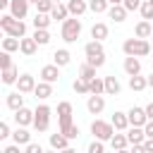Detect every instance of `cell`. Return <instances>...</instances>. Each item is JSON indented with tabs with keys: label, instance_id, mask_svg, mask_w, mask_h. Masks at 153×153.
I'll return each instance as SVG.
<instances>
[{
	"label": "cell",
	"instance_id": "cell-30",
	"mask_svg": "<svg viewBox=\"0 0 153 153\" xmlns=\"http://www.w3.org/2000/svg\"><path fill=\"white\" fill-rule=\"evenodd\" d=\"M129 88H131V91H146V88H148V79L141 76V74L129 76Z\"/></svg>",
	"mask_w": 153,
	"mask_h": 153
},
{
	"label": "cell",
	"instance_id": "cell-8",
	"mask_svg": "<svg viewBox=\"0 0 153 153\" xmlns=\"http://www.w3.org/2000/svg\"><path fill=\"white\" fill-rule=\"evenodd\" d=\"M14 86H17V91H19V93H24V96H26V93H33V91H36V76H33V74H29V72H24Z\"/></svg>",
	"mask_w": 153,
	"mask_h": 153
},
{
	"label": "cell",
	"instance_id": "cell-45",
	"mask_svg": "<svg viewBox=\"0 0 153 153\" xmlns=\"http://www.w3.org/2000/svg\"><path fill=\"white\" fill-rule=\"evenodd\" d=\"M141 2H143V0H124L122 5L127 7V12H134V10H139V7H141Z\"/></svg>",
	"mask_w": 153,
	"mask_h": 153
},
{
	"label": "cell",
	"instance_id": "cell-10",
	"mask_svg": "<svg viewBox=\"0 0 153 153\" xmlns=\"http://www.w3.org/2000/svg\"><path fill=\"white\" fill-rule=\"evenodd\" d=\"M33 117H36V112L29 110L26 105H24L22 110L14 112V122H17V127H33Z\"/></svg>",
	"mask_w": 153,
	"mask_h": 153
},
{
	"label": "cell",
	"instance_id": "cell-23",
	"mask_svg": "<svg viewBox=\"0 0 153 153\" xmlns=\"http://www.w3.org/2000/svg\"><path fill=\"white\" fill-rule=\"evenodd\" d=\"M33 96H36V100H48V98L53 96V84H48V81H38Z\"/></svg>",
	"mask_w": 153,
	"mask_h": 153
},
{
	"label": "cell",
	"instance_id": "cell-36",
	"mask_svg": "<svg viewBox=\"0 0 153 153\" xmlns=\"http://www.w3.org/2000/svg\"><path fill=\"white\" fill-rule=\"evenodd\" d=\"M38 45H48L50 43V33H48V29H33V36H31Z\"/></svg>",
	"mask_w": 153,
	"mask_h": 153
},
{
	"label": "cell",
	"instance_id": "cell-43",
	"mask_svg": "<svg viewBox=\"0 0 153 153\" xmlns=\"http://www.w3.org/2000/svg\"><path fill=\"white\" fill-rule=\"evenodd\" d=\"M24 153H45V148H43L41 143H36V141H31L29 146H24Z\"/></svg>",
	"mask_w": 153,
	"mask_h": 153
},
{
	"label": "cell",
	"instance_id": "cell-24",
	"mask_svg": "<svg viewBox=\"0 0 153 153\" xmlns=\"http://www.w3.org/2000/svg\"><path fill=\"white\" fill-rule=\"evenodd\" d=\"M7 108H10L12 112L22 110V108H24V93H19V91H12V93H7Z\"/></svg>",
	"mask_w": 153,
	"mask_h": 153
},
{
	"label": "cell",
	"instance_id": "cell-12",
	"mask_svg": "<svg viewBox=\"0 0 153 153\" xmlns=\"http://www.w3.org/2000/svg\"><path fill=\"white\" fill-rule=\"evenodd\" d=\"M124 134H127V139H129V146H143V141H146L143 127H129Z\"/></svg>",
	"mask_w": 153,
	"mask_h": 153
},
{
	"label": "cell",
	"instance_id": "cell-46",
	"mask_svg": "<svg viewBox=\"0 0 153 153\" xmlns=\"http://www.w3.org/2000/svg\"><path fill=\"white\" fill-rule=\"evenodd\" d=\"M10 136H12L10 124H7V122H0V139H10Z\"/></svg>",
	"mask_w": 153,
	"mask_h": 153
},
{
	"label": "cell",
	"instance_id": "cell-21",
	"mask_svg": "<svg viewBox=\"0 0 153 153\" xmlns=\"http://www.w3.org/2000/svg\"><path fill=\"white\" fill-rule=\"evenodd\" d=\"M127 14H129V12H127L124 5H110V10H108V17H110L115 24H122V22L127 19Z\"/></svg>",
	"mask_w": 153,
	"mask_h": 153
},
{
	"label": "cell",
	"instance_id": "cell-49",
	"mask_svg": "<svg viewBox=\"0 0 153 153\" xmlns=\"http://www.w3.org/2000/svg\"><path fill=\"white\" fill-rule=\"evenodd\" d=\"M143 148H146V153H153V139H146L143 141Z\"/></svg>",
	"mask_w": 153,
	"mask_h": 153
},
{
	"label": "cell",
	"instance_id": "cell-20",
	"mask_svg": "<svg viewBox=\"0 0 153 153\" xmlns=\"http://www.w3.org/2000/svg\"><path fill=\"white\" fill-rule=\"evenodd\" d=\"M122 67H124V74H127V76L141 74V60H139V57H124Z\"/></svg>",
	"mask_w": 153,
	"mask_h": 153
},
{
	"label": "cell",
	"instance_id": "cell-56",
	"mask_svg": "<svg viewBox=\"0 0 153 153\" xmlns=\"http://www.w3.org/2000/svg\"><path fill=\"white\" fill-rule=\"evenodd\" d=\"M115 153H129V148H122V151H115Z\"/></svg>",
	"mask_w": 153,
	"mask_h": 153
},
{
	"label": "cell",
	"instance_id": "cell-7",
	"mask_svg": "<svg viewBox=\"0 0 153 153\" xmlns=\"http://www.w3.org/2000/svg\"><path fill=\"white\" fill-rule=\"evenodd\" d=\"M127 117H129V127H146V124H148L146 110L139 108V105H131V108L127 110Z\"/></svg>",
	"mask_w": 153,
	"mask_h": 153
},
{
	"label": "cell",
	"instance_id": "cell-3",
	"mask_svg": "<svg viewBox=\"0 0 153 153\" xmlns=\"http://www.w3.org/2000/svg\"><path fill=\"white\" fill-rule=\"evenodd\" d=\"M84 55H86V62L91 67H103L105 65V50H103V43L100 41H88L84 45Z\"/></svg>",
	"mask_w": 153,
	"mask_h": 153
},
{
	"label": "cell",
	"instance_id": "cell-9",
	"mask_svg": "<svg viewBox=\"0 0 153 153\" xmlns=\"http://www.w3.org/2000/svg\"><path fill=\"white\" fill-rule=\"evenodd\" d=\"M29 5H31L29 0H12V2H10V14H12L14 19H22V22H24L26 14H29Z\"/></svg>",
	"mask_w": 153,
	"mask_h": 153
},
{
	"label": "cell",
	"instance_id": "cell-19",
	"mask_svg": "<svg viewBox=\"0 0 153 153\" xmlns=\"http://www.w3.org/2000/svg\"><path fill=\"white\" fill-rule=\"evenodd\" d=\"M69 62H72V53H69L67 48H57V50L53 53V65H57L60 69H62V67H67Z\"/></svg>",
	"mask_w": 153,
	"mask_h": 153
},
{
	"label": "cell",
	"instance_id": "cell-11",
	"mask_svg": "<svg viewBox=\"0 0 153 153\" xmlns=\"http://www.w3.org/2000/svg\"><path fill=\"white\" fill-rule=\"evenodd\" d=\"M86 110L91 115H100L105 110V96H86Z\"/></svg>",
	"mask_w": 153,
	"mask_h": 153
},
{
	"label": "cell",
	"instance_id": "cell-31",
	"mask_svg": "<svg viewBox=\"0 0 153 153\" xmlns=\"http://www.w3.org/2000/svg\"><path fill=\"white\" fill-rule=\"evenodd\" d=\"M88 91H91V96H105V79L96 76L93 81H88Z\"/></svg>",
	"mask_w": 153,
	"mask_h": 153
},
{
	"label": "cell",
	"instance_id": "cell-33",
	"mask_svg": "<svg viewBox=\"0 0 153 153\" xmlns=\"http://www.w3.org/2000/svg\"><path fill=\"white\" fill-rule=\"evenodd\" d=\"M88 10H91L93 14H103V12L110 10V2H108V0H88Z\"/></svg>",
	"mask_w": 153,
	"mask_h": 153
},
{
	"label": "cell",
	"instance_id": "cell-32",
	"mask_svg": "<svg viewBox=\"0 0 153 153\" xmlns=\"http://www.w3.org/2000/svg\"><path fill=\"white\" fill-rule=\"evenodd\" d=\"M22 45V38H12V36H5L2 38V50L5 53H17Z\"/></svg>",
	"mask_w": 153,
	"mask_h": 153
},
{
	"label": "cell",
	"instance_id": "cell-26",
	"mask_svg": "<svg viewBox=\"0 0 153 153\" xmlns=\"http://www.w3.org/2000/svg\"><path fill=\"white\" fill-rule=\"evenodd\" d=\"M50 17H53V22H67V19H69L67 2H62V5H55V7H53V12H50Z\"/></svg>",
	"mask_w": 153,
	"mask_h": 153
},
{
	"label": "cell",
	"instance_id": "cell-2",
	"mask_svg": "<svg viewBox=\"0 0 153 153\" xmlns=\"http://www.w3.org/2000/svg\"><path fill=\"white\" fill-rule=\"evenodd\" d=\"M0 29L5 31V36H12V38H26V22L14 19L10 12H5V14L0 17Z\"/></svg>",
	"mask_w": 153,
	"mask_h": 153
},
{
	"label": "cell",
	"instance_id": "cell-27",
	"mask_svg": "<svg viewBox=\"0 0 153 153\" xmlns=\"http://www.w3.org/2000/svg\"><path fill=\"white\" fill-rule=\"evenodd\" d=\"M19 76H22V74H19V69H17L14 65H12L10 69H2V84H5V86L17 84V81H19Z\"/></svg>",
	"mask_w": 153,
	"mask_h": 153
},
{
	"label": "cell",
	"instance_id": "cell-57",
	"mask_svg": "<svg viewBox=\"0 0 153 153\" xmlns=\"http://www.w3.org/2000/svg\"><path fill=\"white\" fill-rule=\"evenodd\" d=\"M53 2H55V5H62V2H67V0H53Z\"/></svg>",
	"mask_w": 153,
	"mask_h": 153
},
{
	"label": "cell",
	"instance_id": "cell-55",
	"mask_svg": "<svg viewBox=\"0 0 153 153\" xmlns=\"http://www.w3.org/2000/svg\"><path fill=\"white\" fill-rule=\"evenodd\" d=\"M108 2H110V5H122L124 0H108Z\"/></svg>",
	"mask_w": 153,
	"mask_h": 153
},
{
	"label": "cell",
	"instance_id": "cell-38",
	"mask_svg": "<svg viewBox=\"0 0 153 153\" xmlns=\"http://www.w3.org/2000/svg\"><path fill=\"white\" fill-rule=\"evenodd\" d=\"M139 12H141V19H146V22H153V5H151L148 0H143V2H141Z\"/></svg>",
	"mask_w": 153,
	"mask_h": 153
},
{
	"label": "cell",
	"instance_id": "cell-54",
	"mask_svg": "<svg viewBox=\"0 0 153 153\" xmlns=\"http://www.w3.org/2000/svg\"><path fill=\"white\" fill-rule=\"evenodd\" d=\"M60 153H76V148H72V146H69V148H65V151H60Z\"/></svg>",
	"mask_w": 153,
	"mask_h": 153
},
{
	"label": "cell",
	"instance_id": "cell-15",
	"mask_svg": "<svg viewBox=\"0 0 153 153\" xmlns=\"http://www.w3.org/2000/svg\"><path fill=\"white\" fill-rule=\"evenodd\" d=\"M41 81H48V84H55L57 79H60V67L57 65H45V67H41Z\"/></svg>",
	"mask_w": 153,
	"mask_h": 153
},
{
	"label": "cell",
	"instance_id": "cell-42",
	"mask_svg": "<svg viewBox=\"0 0 153 153\" xmlns=\"http://www.w3.org/2000/svg\"><path fill=\"white\" fill-rule=\"evenodd\" d=\"M10 55H12V53H5V50H2V53H0V69H10V67H12V65H14V62H12V57H10Z\"/></svg>",
	"mask_w": 153,
	"mask_h": 153
},
{
	"label": "cell",
	"instance_id": "cell-14",
	"mask_svg": "<svg viewBox=\"0 0 153 153\" xmlns=\"http://www.w3.org/2000/svg\"><path fill=\"white\" fill-rule=\"evenodd\" d=\"M134 36L136 38H153V22H146V19H141V22H136V26H134Z\"/></svg>",
	"mask_w": 153,
	"mask_h": 153
},
{
	"label": "cell",
	"instance_id": "cell-40",
	"mask_svg": "<svg viewBox=\"0 0 153 153\" xmlns=\"http://www.w3.org/2000/svg\"><path fill=\"white\" fill-rule=\"evenodd\" d=\"M62 134H65L69 141H76V139H79V134H81V129H79V124H72V127H67Z\"/></svg>",
	"mask_w": 153,
	"mask_h": 153
},
{
	"label": "cell",
	"instance_id": "cell-6",
	"mask_svg": "<svg viewBox=\"0 0 153 153\" xmlns=\"http://www.w3.org/2000/svg\"><path fill=\"white\" fill-rule=\"evenodd\" d=\"M91 134H93V139H98V141H103V143H110V139H112L117 131H115L112 122L93 120V122H91Z\"/></svg>",
	"mask_w": 153,
	"mask_h": 153
},
{
	"label": "cell",
	"instance_id": "cell-5",
	"mask_svg": "<svg viewBox=\"0 0 153 153\" xmlns=\"http://www.w3.org/2000/svg\"><path fill=\"white\" fill-rule=\"evenodd\" d=\"M36 117H33V129L38 131V134H45L48 129H50V117H53V108L50 105H45V103H41V105H36Z\"/></svg>",
	"mask_w": 153,
	"mask_h": 153
},
{
	"label": "cell",
	"instance_id": "cell-37",
	"mask_svg": "<svg viewBox=\"0 0 153 153\" xmlns=\"http://www.w3.org/2000/svg\"><path fill=\"white\" fill-rule=\"evenodd\" d=\"M72 88H74V93H79V96H91V91H88V81H84V79H74V84H72Z\"/></svg>",
	"mask_w": 153,
	"mask_h": 153
},
{
	"label": "cell",
	"instance_id": "cell-18",
	"mask_svg": "<svg viewBox=\"0 0 153 153\" xmlns=\"http://www.w3.org/2000/svg\"><path fill=\"white\" fill-rule=\"evenodd\" d=\"M108 33H110V29H108V24L105 22H96L93 26H91V41H105L108 38Z\"/></svg>",
	"mask_w": 153,
	"mask_h": 153
},
{
	"label": "cell",
	"instance_id": "cell-61",
	"mask_svg": "<svg viewBox=\"0 0 153 153\" xmlns=\"http://www.w3.org/2000/svg\"><path fill=\"white\" fill-rule=\"evenodd\" d=\"M151 50H153V43H151Z\"/></svg>",
	"mask_w": 153,
	"mask_h": 153
},
{
	"label": "cell",
	"instance_id": "cell-62",
	"mask_svg": "<svg viewBox=\"0 0 153 153\" xmlns=\"http://www.w3.org/2000/svg\"><path fill=\"white\" fill-rule=\"evenodd\" d=\"M148 2H151V5H153V0H148Z\"/></svg>",
	"mask_w": 153,
	"mask_h": 153
},
{
	"label": "cell",
	"instance_id": "cell-47",
	"mask_svg": "<svg viewBox=\"0 0 153 153\" xmlns=\"http://www.w3.org/2000/svg\"><path fill=\"white\" fill-rule=\"evenodd\" d=\"M2 153H24V151H22V146H17V143H7V146L2 148Z\"/></svg>",
	"mask_w": 153,
	"mask_h": 153
},
{
	"label": "cell",
	"instance_id": "cell-48",
	"mask_svg": "<svg viewBox=\"0 0 153 153\" xmlns=\"http://www.w3.org/2000/svg\"><path fill=\"white\" fill-rule=\"evenodd\" d=\"M143 131H146V139H153V120H151V122L143 127Z\"/></svg>",
	"mask_w": 153,
	"mask_h": 153
},
{
	"label": "cell",
	"instance_id": "cell-28",
	"mask_svg": "<svg viewBox=\"0 0 153 153\" xmlns=\"http://www.w3.org/2000/svg\"><path fill=\"white\" fill-rule=\"evenodd\" d=\"M105 79V96H120L122 86L117 81V76H103Z\"/></svg>",
	"mask_w": 153,
	"mask_h": 153
},
{
	"label": "cell",
	"instance_id": "cell-34",
	"mask_svg": "<svg viewBox=\"0 0 153 153\" xmlns=\"http://www.w3.org/2000/svg\"><path fill=\"white\" fill-rule=\"evenodd\" d=\"M50 24H53V17H50V14L36 12V17H33V29H48Z\"/></svg>",
	"mask_w": 153,
	"mask_h": 153
},
{
	"label": "cell",
	"instance_id": "cell-29",
	"mask_svg": "<svg viewBox=\"0 0 153 153\" xmlns=\"http://www.w3.org/2000/svg\"><path fill=\"white\" fill-rule=\"evenodd\" d=\"M110 146H112V151H122V148H127V146H129L127 134H124V131H117V134L110 139Z\"/></svg>",
	"mask_w": 153,
	"mask_h": 153
},
{
	"label": "cell",
	"instance_id": "cell-4",
	"mask_svg": "<svg viewBox=\"0 0 153 153\" xmlns=\"http://www.w3.org/2000/svg\"><path fill=\"white\" fill-rule=\"evenodd\" d=\"M60 36H62L65 43H76V38L81 36V19L79 17H69L67 22H62Z\"/></svg>",
	"mask_w": 153,
	"mask_h": 153
},
{
	"label": "cell",
	"instance_id": "cell-13",
	"mask_svg": "<svg viewBox=\"0 0 153 153\" xmlns=\"http://www.w3.org/2000/svg\"><path fill=\"white\" fill-rule=\"evenodd\" d=\"M48 143L53 151H65L69 148V139L62 134V131H55V134H48Z\"/></svg>",
	"mask_w": 153,
	"mask_h": 153
},
{
	"label": "cell",
	"instance_id": "cell-51",
	"mask_svg": "<svg viewBox=\"0 0 153 153\" xmlns=\"http://www.w3.org/2000/svg\"><path fill=\"white\" fill-rule=\"evenodd\" d=\"M129 153H146V148H143V146H131Z\"/></svg>",
	"mask_w": 153,
	"mask_h": 153
},
{
	"label": "cell",
	"instance_id": "cell-50",
	"mask_svg": "<svg viewBox=\"0 0 153 153\" xmlns=\"http://www.w3.org/2000/svg\"><path fill=\"white\" fill-rule=\"evenodd\" d=\"M143 110H146V117H148V122H151V120H153V103H148Z\"/></svg>",
	"mask_w": 153,
	"mask_h": 153
},
{
	"label": "cell",
	"instance_id": "cell-53",
	"mask_svg": "<svg viewBox=\"0 0 153 153\" xmlns=\"http://www.w3.org/2000/svg\"><path fill=\"white\" fill-rule=\"evenodd\" d=\"M146 79H148V86H151V88H153V69H151V74H148V76H146Z\"/></svg>",
	"mask_w": 153,
	"mask_h": 153
},
{
	"label": "cell",
	"instance_id": "cell-16",
	"mask_svg": "<svg viewBox=\"0 0 153 153\" xmlns=\"http://www.w3.org/2000/svg\"><path fill=\"white\" fill-rule=\"evenodd\" d=\"M110 122H112L115 131H127V129H129V117H127V112H122V110H115V115L110 117Z\"/></svg>",
	"mask_w": 153,
	"mask_h": 153
},
{
	"label": "cell",
	"instance_id": "cell-59",
	"mask_svg": "<svg viewBox=\"0 0 153 153\" xmlns=\"http://www.w3.org/2000/svg\"><path fill=\"white\" fill-rule=\"evenodd\" d=\"M45 153H60V151H53V148H50V151H45Z\"/></svg>",
	"mask_w": 153,
	"mask_h": 153
},
{
	"label": "cell",
	"instance_id": "cell-1",
	"mask_svg": "<svg viewBox=\"0 0 153 153\" xmlns=\"http://www.w3.org/2000/svg\"><path fill=\"white\" fill-rule=\"evenodd\" d=\"M122 53H124V57H146L153 50H151V41L134 36V38H127L122 43Z\"/></svg>",
	"mask_w": 153,
	"mask_h": 153
},
{
	"label": "cell",
	"instance_id": "cell-25",
	"mask_svg": "<svg viewBox=\"0 0 153 153\" xmlns=\"http://www.w3.org/2000/svg\"><path fill=\"white\" fill-rule=\"evenodd\" d=\"M36 50H38V43H36V41L31 38V36L22 38V45H19V53H22V55L31 57V55H36Z\"/></svg>",
	"mask_w": 153,
	"mask_h": 153
},
{
	"label": "cell",
	"instance_id": "cell-41",
	"mask_svg": "<svg viewBox=\"0 0 153 153\" xmlns=\"http://www.w3.org/2000/svg\"><path fill=\"white\" fill-rule=\"evenodd\" d=\"M86 153H105V143H103V141H98V139H93V141L88 143Z\"/></svg>",
	"mask_w": 153,
	"mask_h": 153
},
{
	"label": "cell",
	"instance_id": "cell-52",
	"mask_svg": "<svg viewBox=\"0 0 153 153\" xmlns=\"http://www.w3.org/2000/svg\"><path fill=\"white\" fill-rule=\"evenodd\" d=\"M10 2H12V0H0V7H2V10H10Z\"/></svg>",
	"mask_w": 153,
	"mask_h": 153
},
{
	"label": "cell",
	"instance_id": "cell-22",
	"mask_svg": "<svg viewBox=\"0 0 153 153\" xmlns=\"http://www.w3.org/2000/svg\"><path fill=\"white\" fill-rule=\"evenodd\" d=\"M67 10H69V17H81L88 10V2L86 0H67Z\"/></svg>",
	"mask_w": 153,
	"mask_h": 153
},
{
	"label": "cell",
	"instance_id": "cell-44",
	"mask_svg": "<svg viewBox=\"0 0 153 153\" xmlns=\"http://www.w3.org/2000/svg\"><path fill=\"white\" fill-rule=\"evenodd\" d=\"M74 122H72V115H67V117H57V127H60V131H65L67 127H72Z\"/></svg>",
	"mask_w": 153,
	"mask_h": 153
},
{
	"label": "cell",
	"instance_id": "cell-58",
	"mask_svg": "<svg viewBox=\"0 0 153 153\" xmlns=\"http://www.w3.org/2000/svg\"><path fill=\"white\" fill-rule=\"evenodd\" d=\"M29 2H31V5H38V2H41V0H29Z\"/></svg>",
	"mask_w": 153,
	"mask_h": 153
},
{
	"label": "cell",
	"instance_id": "cell-39",
	"mask_svg": "<svg viewBox=\"0 0 153 153\" xmlns=\"http://www.w3.org/2000/svg\"><path fill=\"white\" fill-rule=\"evenodd\" d=\"M72 115V103L69 100H60L57 103V117H67Z\"/></svg>",
	"mask_w": 153,
	"mask_h": 153
},
{
	"label": "cell",
	"instance_id": "cell-60",
	"mask_svg": "<svg viewBox=\"0 0 153 153\" xmlns=\"http://www.w3.org/2000/svg\"><path fill=\"white\" fill-rule=\"evenodd\" d=\"M151 67H153V57H151Z\"/></svg>",
	"mask_w": 153,
	"mask_h": 153
},
{
	"label": "cell",
	"instance_id": "cell-17",
	"mask_svg": "<svg viewBox=\"0 0 153 153\" xmlns=\"http://www.w3.org/2000/svg\"><path fill=\"white\" fill-rule=\"evenodd\" d=\"M12 143H17V146H29V143H31V131H29L26 127H17V129L12 131Z\"/></svg>",
	"mask_w": 153,
	"mask_h": 153
},
{
	"label": "cell",
	"instance_id": "cell-35",
	"mask_svg": "<svg viewBox=\"0 0 153 153\" xmlns=\"http://www.w3.org/2000/svg\"><path fill=\"white\" fill-rule=\"evenodd\" d=\"M79 79H84V81H93V79H96V67H91L88 62H84V65L79 67Z\"/></svg>",
	"mask_w": 153,
	"mask_h": 153
}]
</instances>
